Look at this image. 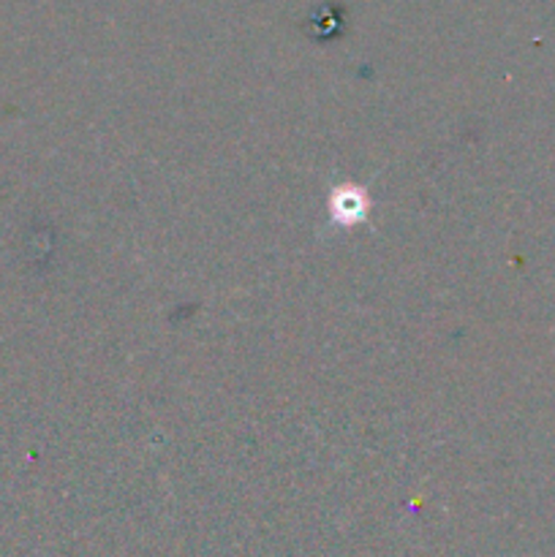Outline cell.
Returning <instances> with one entry per match:
<instances>
[{
  "instance_id": "6da1fadb",
  "label": "cell",
  "mask_w": 555,
  "mask_h": 557,
  "mask_svg": "<svg viewBox=\"0 0 555 557\" xmlns=\"http://www.w3.org/2000/svg\"><path fill=\"white\" fill-rule=\"evenodd\" d=\"M326 205H330L332 223L337 226H357L370 212V199L359 185H337Z\"/></svg>"
}]
</instances>
